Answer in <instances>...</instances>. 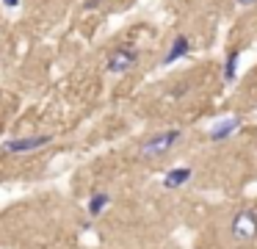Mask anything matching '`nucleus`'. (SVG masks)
Segmentation results:
<instances>
[{
  "label": "nucleus",
  "instance_id": "0eeeda50",
  "mask_svg": "<svg viewBox=\"0 0 257 249\" xmlns=\"http://www.w3.org/2000/svg\"><path fill=\"white\" fill-rule=\"evenodd\" d=\"M191 175H194V172H191L188 166H174V169H169L166 175H163V188H180V186H185V183L191 180Z\"/></svg>",
  "mask_w": 257,
  "mask_h": 249
},
{
  "label": "nucleus",
  "instance_id": "f257e3e1",
  "mask_svg": "<svg viewBox=\"0 0 257 249\" xmlns=\"http://www.w3.org/2000/svg\"><path fill=\"white\" fill-rule=\"evenodd\" d=\"M180 138H183V130H180V127L155 133L152 138H147V141L141 144V155H144V158H161V155L169 152V149H174V144H177Z\"/></svg>",
  "mask_w": 257,
  "mask_h": 249
},
{
  "label": "nucleus",
  "instance_id": "f8f14e48",
  "mask_svg": "<svg viewBox=\"0 0 257 249\" xmlns=\"http://www.w3.org/2000/svg\"><path fill=\"white\" fill-rule=\"evenodd\" d=\"M235 3H238V6H240V9H249V6H254V3H257V0H235Z\"/></svg>",
  "mask_w": 257,
  "mask_h": 249
},
{
  "label": "nucleus",
  "instance_id": "6e6552de",
  "mask_svg": "<svg viewBox=\"0 0 257 249\" xmlns=\"http://www.w3.org/2000/svg\"><path fill=\"white\" fill-rule=\"evenodd\" d=\"M108 205H111V194H108V191H100V188H97V191H91V197H89V205H86V210H89V216H91V219H97V216H100L102 210L108 208Z\"/></svg>",
  "mask_w": 257,
  "mask_h": 249
},
{
  "label": "nucleus",
  "instance_id": "f03ea898",
  "mask_svg": "<svg viewBox=\"0 0 257 249\" xmlns=\"http://www.w3.org/2000/svg\"><path fill=\"white\" fill-rule=\"evenodd\" d=\"M141 53L136 47H116L111 55H108V64L105 69L111 72V75H124V72H130L136 64H139Z\"/></svg>",
  "mask_w": 257,
  "mask_h": 249
},
{
  "label": "nucleus",
  "instance_id": "ddd939ff",
  "mask_svg": "<svg viewBox=\"0 0 257 249\" xmlns=\"http://www.w3.org/2000/svg\"><path fill=\"white\" fill-rule=\"evenodd\" d=\"M3 6H6V9H17L20 0H3Z\"/></svg>",
  "mask_w": 257,
  "mask_h": 249
},
{
  "label": "nucleus",
  "instance_id": "39448f33",
  "mask_svg": "<svg viewBox=\"0 0 257 249\" xmlns=\"http://www.w3.org/2000/svg\"><path fill=\"white\" fill-rule=\"evenodd\" d=\"M240 130V119L238 116H227V119H218L216 125L210 127V141H227L229 136Z\"/></svg>",
  "mask_w": 257,
  "mask_h": 249
},
{
  "label": "nucleus",
  "instance_id": "9b49d317",
  "mask_svg": "<svg viewBox=\"0 0 257 249\" xmlns=\"http://www.w3.org/2000/svg\"><path fill=\"white\" fill-rule=\"evenodd\" d=\"M100 3H102V0H83V9H86V11H94Z\"/></svg>",
  "mask_w": 257,
  "mask_h": 249
},
{
  "label": "nucleus",
  "instance_id": "7ed1b4c3",
  "mask_svg": "<svg viewBox=\"0 0 257 249\" xmlns=\"http://www.w3.org/2000/svg\"><path fill=\"white\" fill-rule=\"evenodd\" d=\"M229 232H232L235 241H251V238H257V213L254 210L235 213L232 224H229Z\"/></svg>",
  "mask_w": 257,
  "mask_h": 249
},
{
  "label": "nucleus",
  "instance_id": "423d86ee",
  "mask_svg": "<svg viewBox=\"0 0 257 249\" xmlns=\"http://www.w3.org/2000/svg\"><path fill=\"white\" fill-rule=\"evenodd\" d=\"M188 53H191V39L185 36V33H177V36L172 39V47H169V53L163 55V64H166V66H172L174 61L185 58Z\"/></svg>",
  "mask_w": 257,
  "mask_h": 249
},
{
  "label": "nucleus",
  "instance_id": "20e7f679",
  "mask_svg": "<svg viewBox=\"0 0 257 249\" xmlns=\"http://www.w3.org/2000/svg\"><path fill=\"white\" fill-rule=\"evenodd\" d=\"M53 138L50 136H28V138H9V141L0 144V149L9 155H17V152H34V149L47 147Z\"/></svg>",
  "mask_w": 257,
  "mask_h": 249
},
{
  "label": "nucleus",
  "instance_id": "9d476101",
  "mask_svg": "<svg viewBox=\"0 0 257 249\" xmlns=\"http://www.w3.org/2000/svg\"><path fill=\"white\" fill-rule=\"evenodd\" d=\"M185 92H188V83H180L177 89H172V97H183Z\"/></svg>",
  "mask_w": 257,
  "mask_h": 249
},
{
  "label": "nucleus",
  "instance_id": "1a4fd4ad",
  "mask_svg": "<svg viewBox=\"0 0 257 249\" xmlns=\"http://www.w3.org/2000/svg\"><path fill=\"white\" fill-rule=\"evenodd\" d=\"M238 61H240V50L232 47L227 53V58H224V69H221L224 83H235V77H238Z\"/></svg>",
  "mask_w": 257,
  "mask_h": 249
}]
</instances>
